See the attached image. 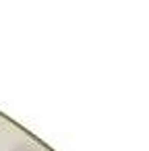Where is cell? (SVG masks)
Wrapping results in <instances>:
<instances>
[{
    "mask_svg": "<svg viewBox=\"0 0 149 151\" xmlns=\"http://www.w3.org/2000/svg\"><path fill=\"white\" fill-rule=\"evenodd\" d=\"M11 151H44V149L35 147V145H29V143H17L15 147H11Z\"/></svg>",
    "mask_w": 149,
    "mask_h": 151,
    "instance_id": "obj_1",
    "label": "cell"
}]
</instances>
